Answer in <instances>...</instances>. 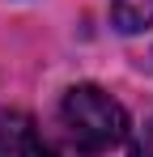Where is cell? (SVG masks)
Masks as SVG:
<instances>
[{"mask_svg":"<svg viewBox=\"0 0 153 157\" xmlns=\"http://www.w3.org/2000/svg\"><path fill=\"white\" fill-rule=\"evenodd\" d=\"M60 123L81 153H106V149L124 144L128 110L98 85H73L60 102Z\"/></svg>","mask_w":153,"mask_h":157,"instance_id":"6da1fadb","label":"cell"},{"mask_svg":"<svg viewBox=\"0 0 153 157\" xmlns=\"http://www.w3.org/2000/svg\"><path fill=\"white\" fill-rule=\"evenodd\" d=\"M0 157H47V144L26 110H0Z\"/></svg>","mask_w":153,"mask_h":157,"instance_id":"7a4b0ae2","label":"cell"},{"mask_svg":"<svg viewBox=\"0 0 153 157\" xmlns=\"http://www.w3.org/2000/svg\"><path fill=\"white\" fill-rule=\"evenodd\" d=\"M111 17H115V26L124 34H136V30L153 26V0H115Z\"/></svg>","mask_w":153,"mask_h":157,"instance_id":"3957f363","label":"cell"},{"mask_svg":"<svg viewBox=\"0 0 153 157\" xmlns=\"http://www.w3.org/2000/svg\"><path fill=\"white\" fill-rule=\"evenodd\" d=\"M132 157H153V119L140 128V136H136V149H132Z\"/></svg>","mask_w":153,"mask_h":157,"instance_id":"277c9868","label":"cell"}]
</instances>
